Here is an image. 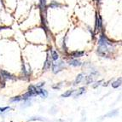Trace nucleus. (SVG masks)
Masks as SVG:
<instances>
[{
    "label": "nucleus",
    "mask_w": 122,
    "mask_h": 122,
    "mask_svg": "<svg viewBox=\"0 0 122 122\" xmlns=\"http://www.w3.org/2000/svg\"><path fill=\"white\" fill-rule=\"evenodd\" d=\"M38 90H39V95H40L42 97H47V96H48V92H47L45 90L39 89V88H38Z\"/></svg>",
    "instance_id": "nucleus-4"
},
{
    "label": "nucleus",
    "mask_w": 122,
    "mask_h": 122,
    "mask_svg": "<svg viewBox=\"0 0 122 122\" xmlns=\"http://www.w3.org/2000/svg\"><path fill=\"white\" fill-rule=\"evenodd\" d=\"M10 107H5V108H0V112H4L5 110H8L10 109Z\"/></svg>",
    "instance_id": "nucleus-14"
},
{
    "label": "nucleus",
    "mask_w": 122,
    "mask_h": 122,
    "mask_svg": "<svg viewBox=\"0 0 122 122\" xmlns=\"http://www.w3.org/2000/svg\"><path fill=\"white\" fill-rule=\"evenodd\" d=\"M116 114H117V110H115V112L114 113H110V114H107V116H113V115H115Z\"/></svg>",
    "instance_id": "nucleus-15"
},
{
    "label": "nucleus",
    "mask_w": 122,
    "mask_h": 122,
    "mask_svg": "<svg viewBox=\"0 0 122 122\" xmlns=\"http://www.w3.org/2000/svg\"><path fill=\"white\" fill-rule=\"evenodd\" d=\"M51 67V63H50V60H49V55L47 57V60L45 61V69H48L49 67Z\"/></svg>",
    "instance_id": "nucleus-10"
},
{
    "label": "nucleus",
    "mask_w": 122,
    "mask_h": 122,
    "mask_svg": "<svg viewBox=\"0 0 122 122\" xmlns=\"http://www.w3.org/2000/svg\"><path fill=\"white\" fill-rule=\"evenodd\" d=\"M73 92H74V91H67V92H66L65 93L61 95V97H68L69 96H71Z\"/></svg>",
    "instance_id": "nucleus-7"
},
{
    "label": "nucleus",
    "mask_w": 122,
    "mask_h": 122,
    "mask_svg": "<svg viewBox=\"0 0 122 122\" xmlns=\"http://www.w3.org/2000/svg\"><path fill=\"white\" fill-rule=\"evenodd\" d=\"M1 73H2V75L4 76L5 79H15L14 76L11 75L10 73H9L8 72L6 71H4V70H1Z\"/></svg>",
    "instance_id": "nucleus-2"
},
{
    "label": "nucleus",
    "mask_w": 122,
    "mask_h": 122,
    "mask_svg": "<svg viewBox=\"0 0 122 122\" xmlns=\"http://www.w3.org/2000/svg\"><path fill=\"white\" fill-rule=\"evenodd\" d=\"M120 85H121V78H120V79H117L116 81H114V83H112V86L114 88L119 87V86H120Z\"/></svg>",
    "instance_id": "nucleus-5"
},
{
    "label": "nucleus",
    "mask_w": 122,
    "mask_h": 122,
    "mask_svg": "<svg viewBox=\"0 0 122 122\" xmlns=\"http://www.w3.org/2000/svg\"><path fill=\"white\" fill-rule=\"evenodd\" d=\"M85 92H86V89H85V88H84V87H81V88H80V89L79 90V92H78V93L76 94V96H75V97H79V95H81V94H83Z\"/></svg>",
    "instance_id": "nucleus-11"
},
{
    "label": "nucleus",
    "mask_w": 122,
    "mask_h": 122,
    "mask_svg": "<svg viewBox=\"0 0 122 122\" xmlns=\"http://www.w3.org/2000/svg\"><path fill=\"white\" fill-rule=\"evenodd\" d=\"M51 56H52V59L55 60V61L58 59V57H59V56H58L57 52H56V51H51Z\"/></svg>",
    "instance_id": "nucleus-8"
},
{
    "label": "nucleus",
    "mask_w": 122,
    "mask_h": 122,
    "mask_svg": "<svg viewBox=\"0 0 122 122\" xmlns=\"http://www.w3.org/2000/svg\"><path fill=\"white\" fill-rule=\"evenodd\" d=\"M83 55H84L83 51H81V52H79V51H75V52L73 53V57H81Z\"/></svg>",
    "instance_id": "nucleus-9"
},
{
    "label": "nucleus",
    "mask_w": 122,
    "mask_h": 122,
    "mask_svg": "<svg viewBox=\"0 0 122 122\" xmlns=\"http://www.w3.org/2000/svg\"><path fill=\"white\" fill-rule=\"evenodd\" d=\"M83 74L82 73H80V74H79V75L77 76V78H76L75 79V82H74V85H77V84L80 83V81H81L82 79H83Z\"/></svg>",
    "instance_id": "nucleus-6"
},
{
    "label": "nucleus",
    "mask_w": 122,
    "mask_h": 122,
    "mask_svg": "<svg viewBox=\"0 0 122 122\" xmlns=\"http://www.w3.org/2000/svg\"><path fill=\"white\" fill-rule=\"evenodd\" d=\"M69 65L71 66H73V67H79V66L81 65V62L79 61H78V60L74 59V60H71V61H69Z\"/></svg>",
    "instance_id": "nucleus-3"
},
{
    "label": "nucleus",
    "mask_w": 122,
    "mask_h": 122,
    "mask_svg": "<svg viewBox=\"0 0 122 122\" xmlns=\"http://www.w3.org/2000/svg\"><path fill=\"white\" fill-rule=\"evenodd\" d=\"M63 66H64V63H63L62 61H56V62L53 63V72L54 73H56L58 72L61 71V69L63 68Z\"/></svg>",
    "instance_id": "nucleus-1"
},
{
    "label": "nucleus",
    "mask_w": 122,
    "mask_h": 122,
    "mask_svg": "<svg viewBox=\"0 0 122 122\" xmlns=\"http://www.w3.org/2000/svg\"><path fill=\"white\" fill-rule=\"evenodd\" d=\"M93 81V79H92L91 76H88L87 78H86V82H87V84H90L92 83V82Z\"/></svg>",
    "instance_id": "nucleus-12"
},
{
    "label": "nucleus",
    "mask_w": 122,
    "mask_h": 122,
    "mask_svg": "<svg viewBox=\"0 0 122 122\" xmlns=\"http://www.w3.org/2000/svg\"><path fill=\"white\" fill-rule=\"evenodd\" d=\"M20 100H21V97H15V98H12L10 101H11V102H15V101H20Z\"/></svg>",
    "instance_id": "nucleus-13"
}]
</instances>
